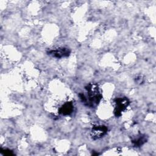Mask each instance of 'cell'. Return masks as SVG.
Instances as JSON below:
<instances>
[{"instance_id":"2","label":"cell","mask_w":156,"mask_h":156,"mask_svg":"<svg viewBox=\"0 0 156 156\" xmlns=\"http://www.w3.org/2000/svg\"><path fill=\"white\" fill-rule=\"evenodd\" d=\"M115 109L114 115L116 117L121 116L122 112H124L130 104L129 100L126 97L118 98L115 99Z\"/></svg>"},{"instance_id":"4","label":"cell","mask_w":156,"mask_h":156,"mask_svg":"<svg viewBox=\"0 0 156 156\" xmlns=\"http://www.w3.org/2000/svg\"><path fill=\"white\" fill-rule=\"evenodd\" d=\"M108 128L107 126L104 125L96 126L93 127L91 131V137L94 139H99L104 136L107 132Z\"/></svg>"},{"instance_id":"5","label":"cell","mask_w":156,"mask_h":156,"mask_svg":"<svg viewBox=\"0 0 156 156\" xmlns=\"http://www.w3.org/2000/svg\"><path fill=\"white\" fill-rule=\"evenodd\" d=\"M147 141V136L145 134L140 133L133 136L131 140V142L135 147H140Z\"/></svg>"},{"instance_id":"8","label":"cell","mask_w":156,"mask_h":156,"mask_svg":"<svg viewBox=\"0 0 156 156\" xmlns=\"http://www.w3.org/2000/svg\"><path fill=\"white\" fill-rule=\"evenodd\" d=\"M143 79L141 77V76H138L137 78H136V82L138 83H142L143 82Z\"/></svg>"},{"instance_id":"7","label":"cell","mask_w":156,"mask_h":156,"mask_svg":"<svg viewBox=\"0 0 156 156\" xmlns=\"http://www.w3.org/2000/svg\"><path fill=\"white\" fill-rule=\"evenodd\" d=\"M1 152L3 155H5L10 156V155H14V154L13 153V152H12L11 150H9V149H1Z\"/></svg>"},{"instance_id":"1","label":"cell","mask_w":156,"mask_h":156,"mask_svg":"<svg viewBox=\"0 0 156 156\" xmlns=\"http://www.w3.org/2000/svg\"><path fill=\"white\" fill-rule=\"evenodd\" d=\"M85 89L87 92V96L83 93L79 94L82 103L91 108H95L100 102L102 96L99 88L96 83H90Z\"/></svg>"},{"instance_id":"6","label":"cell","mask_w":156,"mask_h":156,"mask_svg":"<svg viewBox=\"0 0 156 156\" xmlns=\"http://www.w3.org/2000/svg\"><path fill=\"white\" fill-rule=\"evenodd\" d=\"M73 109L74 106L73 103L71 102H67L60 107L58 113L62 115L66 116L71 114L73 112Z\"/></svg>"},{"instance_id":"3","label":"cell","mask_w":156,"mask_h":156,"mask_svg":"<svg viewBox=\"0 0 156 156\" xmlns=\"http://www.w3.org/2000/svg\"><path fill=\"white\" fill-rule=\"evenodd\" d=\"M48 54L52 57L61 58L62 57H68L70 55L71 51L69 48L60 47L55 49H51L48 51Z\"/></svg>"}]
</instances>
